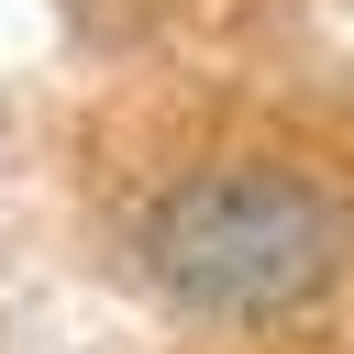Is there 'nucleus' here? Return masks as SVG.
I'll list each match as a JSON object with an SVG mask.
<instances>
[{
	"mask_svg": "<svg viewBox=\"0 0 354 354\" xmlns=\"http://www.w3.org/2000/svg\"><path fill=\"white\" fill-rule=\"evenodd\" d=\"M144 266L199 321H288L343 277V199L299 166H210L155 199Z\"/></svg>",
	"mask_w": 354,
	"mask_h": 354,
	"instance_id": "f257e3e1",
	"label": "nucleus"
}]
</instances>
